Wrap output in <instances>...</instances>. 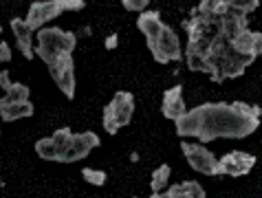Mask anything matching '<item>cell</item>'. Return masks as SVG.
Masks as SVG:
<instances>
[{"instance_id": "6da1fadb", "label": "cell", "mask_w": 262, "mask_h": 198, "mask_svg": "<svg viewBox=\"0 0 262 198\" xmlns=\"http://www.w3.org/2000/svg\"><path fill=\"white\" fill-rule=\"evenodd\" d=\"M179 137H194L201 143L214 139H245L260 126V108L245 101H207L185 110L177 121Z\"/></svg>"}, {"instance_id": "7a4b0ae2", "label": "cell", "mask_w": 262, "mask_h": 198, "mask_svg": "<svg viewBox=\"0 0 262 198\" xmlns=\"http://www.w3.org/2000/svg\"><path fill=\"white\" fill-rule=\"evenodd\" d=\"M77 47V35L64 31L60 27H42L38 31V47H33V55H38L47 66L53 64L64 53H73Z\"/></svg>"}, {"instance_id": "3957f363", "label": "cell", "mask_w": 262, "mask_h": 198, "mask_svg": "<svg viewBox=\"0 0 262 198\" xmlns=\"http://www.w3.org/2000/svg\"><path fill=\"white\" fill-rule=\"evenodd\" d=\"M135 113V95L128 91L115 93V97L108 101V106L104 108V130L108 135H117L119 128L128 126Z\"/></svg>"}, {"instance_id": "277c9868", "label": "cell", "mask_w": 262, "mask_h": 198, "mask_svg": "<svg viewBox=\"0 0 262 198\" xmlns=\"http://www.w3.org/2000/svg\"><path fill=\"white\" fill-rule=\"evenodd\" d=\"M148 49L152 51V55H155V60L159 64L183 60V49H181L179 35H177V31H174L172 27H167V25H163L159 38L152 44H148Z\"/></svg>"}, {"instance_id": "5b68a950", "label": "cell", "mask_w": 262, "mask_h": 198, "mask_svg": "<svg viewBox=\"0 0 262 198\" xmlns=\"http://www.w3.org/2000/svg\"><path fill=\"white\" fill-rule=\"evenodd\" d=\"M253 165H256V157H253V154L234 150L216 161L214 176H231V179H238V176L249 174L253 170Z\"/></svg>"}, {"instance_id": "8992f818", "label": "cell", "mask_w": 262, "mask_h": 198, "mask_svg": "<svg viewBox=\"0 0 262 198\" xmlns=\"http://www.w3.org/2000/svg\"><path fill=\"white\" fill-rule=\"evenodd\" d=\"M49 73L53 77L57 88L64 93L67 99L75 97V62H73V53H64L49 66Z\"/></svg>"}, {"instance_id": "52a82bcc", "label": "cell", "mask_w": 262, "mask_h": 198, "mask_svg": "<svg viewBox=\"0 0 262 198\" xmlns=\"http://www.w3.org/2000/svg\"><path fill=\"white\" fill-rule=\"evenodd\" d=\"M99 137L95 132H79V135H71L67 148L60 154V163H75V161H82L84 157L99 148Z\"/></svg>"}, {"instance_id": "ba28073f", "label": "cell", "mask_w": 262, "mask_h": 198, "mask_svg": "<svg viewBox=\"0 0 262 198\" xmlns=\"http://www.w3.org/2000/svg\"><path fill=\"white\" fill-rule=\"evenodd\" d=\"M181 150H183V157L187 159L192 170H196L199 174H205V176H214L218 159L212 154V150H207L203 143H192V141H183L181 143Z\"/></svg>"}, {"instance_id": "9c48e42d", "label": "cell", "mask_w": 262, "mask_h": 198, "mask_svg": "<svg viewBox=\"0 0 262 198\" xmlns=\"http://www.w3.org/2000/svg\"><path fill=\"white\" fill-rule=\"evenodd\" d=\"M231 49H234L236 55L245 57L249 64H253V60H258L260 53H262V33L260 31H251V29L247 27L240 33L234 35V40H231Z\"/></svg>"}, {"instance_id": "30bf717a", "label": "cell", "mask_w": 262, "mask_h": 198, "mask_svg": "<svg viewBox=\"0 0 262 198\" xmlns=\"http://www.w3.org/2000/svg\"><path fill=\"white\" fill-rule=\"evenodd\" d=\"M62 13V5L60 0H40V3H33L31 7H29V13H27V27L31 29V31H35V29H42V25H47V22L55 20L57 16Z\"/></svg>"}, {"instance_id": "8fae6325", "label": "cell", "mask_w": 262, "mask_h": 198, "mask_svg": "<svg viewBox=\"0 0 262 198\" xmlns=\"http://www.w3.org/2000/svg\"><path fill=\"white\" fill-rule=\"evenodd\" d=\"M185 101H183V86L177 84L172 88H167V91L163 93V101H161V113L167 117V119L177 121L179 117L185 115Z\"/></svg>"}, {"instance_id": "7c38bea8", "label": "cell", "mask_w": 262, "mask_h": 198, "mask_svg": "<svg viewBox=\"0 0 262 198\" xmlns=\"http://www.w3.org/2000/svg\"><path fill=\"white\" fill-rule=\"evenodd\" d=\"M137 29H139V31L145 35V42L152 44L159 38V33H161V29H163L161 13L145 9L143 13H139V18H137Z\"/></svg>"}, {"instance_id": "4fadbf2b", "label": "cell", "mask_w": 262, "mask_h": 198, "mask_svg": "<svg viewBox=\"0 0 262 198\" xmlns=\"http://www.w3.org/2000/svg\"><path fill=\"white\" fill-rule=\"evenodd\" d=\"M33 115V104L29 101H7L5 97L0 99V119L3 121H18L27 119Z\"/></svg>"}, {"instance_id": "5bb4252c", "label": "cell", "mask_w": 262, "mask_h": 198, "mask_svg": "<svg viewBox=\"0 0 262 198\" xmlns=\"http://www.w3.org/2000/svg\"><path fill=\"white\" fill-rule=\"evenodd\" d=\"M11 31L18 40V51L27 57V60H33L35 57L33 55V31L27 27V22L20 20V18H13L11 20Z\"/></svg>"}, {"instance_id": "9a60e30c", "label": "cell", "mask_w": 262, "mask_h": 198, "mask_svg": "<svg viewBox=\"0 0 262 198\" xmlns=\"http://www.w3.org/2000/svg\"><path fill=\"white\" fill-rule=\"evenodd\" d=\"M161 198H205V189L196 181H183L165 187L161 192Z\"/></svg>"}, {"instance_id": "2e32d148", "label": "cell", "mask_w": 262, "mask_h": 198, "mask_svg": "<svg viewBox=\"0 0 262 198\" xmlns=\"http://www.w3.org/2000/svg\"><path fill=\"white\" fill-rule=\"evenodd\" d=\"M170 165H159L155 172H152V183H150V187H152V194H161L163 189L167 187V183H170Z\"/></svg>"}, {"instance_id": "e0dca14e", "label": "cell", "mask_w": 262, "mask_h": 198, "mask_svg": "<svg viewBox=\"0 0 262 198\" xmlns=\"http://www.w3.org/2000/svg\"><path fill=\"white\" fill-rule=\"evenodd\" d=\"M35 154L45 161H57V148L51 137H42L35 141Z\"/></svg>"}, {"instance_id": "ac0fdd59", "label": "cell", "mask_w": 262, "mask_h": 198, "mask_svg": "<svg viewBox=\"0 0 262 198\" xmlns=\"http://www.w3.org/2000/svg\"><path fill=\"white\" fill-rule=\"evenodd\" d=\"M29 95H31V88L27 84H20V82H13L5 93V99L7 101H29Z\"/></svg>"}, {"instance_id": "d6986e66", "label": "cell", "mask_w": 262, "mask_h": 198, "mask_svg": "<svg viewBox=\"0 0 262 198\" xmlns=\"http://www.w3.org/2000/svg\"><path fill=\"white\" fill-rule=\"evenodd\" d=\"M82 176H84V181H86V183H91V185H95V187L104 185L106 179H108V174H106L104 170H93V167H84V170H82Z\"/></svg>"}, {"instance_id": "ffe728a7", "label": "cell", "mask_w": 262, "mask_h": 198, "mask_svg": "<svg viewBox=\"0 0 262 198\" xmlns=\"http://www.w3.org/2000/svg\"><path fill=\"white\" fill-rule=\"evenodd\" d=\"M71 128H60V130H55L53 132V143H55V148H57V161H60V154L64 152V148H67V143H69V139H71Z\"/></svg>"}, {"instance_id": "44dd1931", "label": "cell", "mask_w": 262, "mask_h": 198, "mask_svg": "<svg viewBox=\"0 0 262 198\" xmlns=\"http://www.w3.org/2000/svg\"><path fill=\"white\" fill-rule=\"evenodd\" d=\"M123 7H126L128 11H139V13H143L145 7H150V3H148V0H123Z\"/></svg>"}, {"instance_id": "7402d4cb", "label": "cell", "mask_w": 262, "mask_h": 198, "mask_svg": "<svg viewBox=\"0 0 262 198\" xmlns=\"http://www.w3.org/2000/svg\"><path fill=\"white\" fill-rule=\"evenodd\" d=\"M13 82L9 79V71H0V88L7 93V88H9Z\"/></svg>"}, {"instance_id": "603a6c76", "label": "cell", "mask_w": 262, "mask_h": 198, "mask_svg": "<svg viewBox=\"0 0 262 198\" xmlns=\"http://www.w3.org/2000/svg\"><path fill=\"white\" fill-rule=\"evenodd\" d=\"M117 42H119V38H117V33H111V35H108V38H106V49L108 51H113V49H117Z\"/></svg>"}, {"instance_id": "cb8c5ba5", "label": "cell", "mask_w": 262, "mask_h": 198, "mask_svg": "<svg viewBox=\"0 0 262 198\" xmlns=\"http://www.w3.org/2000/svg\"><path fill=\"white\" fill-rule=\"evenodd\" d=\"M3 185H5V183H3V181H0V189H3Z\"/></svg>"}, {"instance_id": "d4e9b609", "label": "cell", "mask_w": 262, "mask_h": 198, "mask_svg": "<svg viewBox=\"0 0 262 198\" xmlns=\"http://www.w3.org/2000/svg\"><path fill=\"white\" fill-rule=\"evenodd\" d=\"M0 33H3V27H0Z\"/></svg>"}, {"instance_id": "484cf974", "label": "cell", "mask_w": 262, "mask_h": 198, "mask_svg": "<svg viewBox=\"0 0 262 198\" xmlns=\"http://www.w3.org/2000/svg\"><path fill=\"white\" fill-rule=\"evenodd\" d=\"M133 198H137V196H133Z\"/></svg>"}]
</instances>
